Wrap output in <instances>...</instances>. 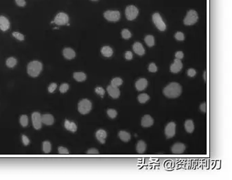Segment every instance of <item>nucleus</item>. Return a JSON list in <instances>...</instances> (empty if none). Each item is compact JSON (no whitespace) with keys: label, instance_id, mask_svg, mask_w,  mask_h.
<instances>
[{"label":"nucleus","instance_id":"obj_1","mask_svg":"<svg viewBox=\"0 0 232 180\" xmlns=\"http://www.w3.org/2000/svg\"><path fill=\"white\" fill-rule=\"evenodd\" d=\"M182 92V87L178 82H171L164 89V96L169 98H175L179 97Z\"/></svg>","mask_w":232,"mask_h":180},{"label":"nucleus","instance_id":"obj_2","mask_svg":"<svg viewBox=\"0 0 232 180\" xmlns=\"http://www.w3.org/2000/svg\"><path fill=\"white\" fill-rule=\"evenodd\" d=\"M43 65L39 61H32L30 62L27 67V72L31 77H37L41 74Z\"/></svg>","mask_w":232,"mask_h":180},{"label":"nucleus","instance_id":"obj_3","mask_svg":"<svg viewBox=\"0 0 232 180\" xmlns=\"http://www.w3.org/2000/svg\"><path fill=\"white\" fill-rule=\"evenodd\" d=\"M92 102L88 99H83L78 105V110L81 114H87L92 110Z\"/></svg>","mask_w":232,"mask_h":180},{"label":"nucleus","instance_id":"obj_4","mask_svg":"<svg viewBox=\"0 0 232 180\" xmlns=\"http://www.w3.org/2000/svg\"><path fill=\"white\" fill-rule=\"evenodd\" d=\"M199 16L197 11L195 10H190L187 12L185 17L183 20V23L186 26H192L197 22Z\"/></svg>","mask_w":232,"mask_h":180},{"label":"nucleus","instance_id":"obj_5","mask_svg":"<svg viewBox=\"0 0 232 180\" xmlns=\"http://www.w3.org/2000/svg\"><path fill=\"white\" fill-rule=\"evenodd\" d=\"M139 14V10L135 6L130 5L126 8L125 14L128 20L132 21L136 19Z\"/></svg>","mask_w":232,"mask_h":180},{"label":"nucleus","instance_id":"obj_6","mask_svg":"<svg viewBox=\"0 0 232 180\" xmlns=\"http://www.w3.org/2000/svg\"><path fill=\"white\" fill-rule=\"evenodd\" d=\"M104 17L109 22H117L120 20L121 14L118 10H107L104 13Z\"/></svg>","mask_w":232,"mask_h":180},{"label":"nucleus","instance_id":"obj_7","mask_svg":"<svg viewBox=\"0 0 232 180\" xmlns=\"http://www.w3.org/2000/svg\"><path fill=\"white\" fill-rule=\"evenodd\" d=\"M153 21L155 26L160 31H164L166 29V25L164 20H162L161 15L158 12H155L153 14Z\"/></svg>","mask_w":232,"mask_h":180},{"label":"nucleus","instance_id":"obj_8","mask_svg":"<svg viewBox=\"0 0 232 180\" xmlns=\"http://www.w3.org/2000/svg\"><path fill=\"white\" fill-rule=\"evenodd\" d=\"M53 22L58 26H63V25L67 24L69 22L68 14L65 12H59L54 17Z\"/></svg>","mask_w":232,"mask_h":180},{"label":"nucleus","instance_id":"obj_9","mask_svg":"<svg viewBox=\"0 0 232 180\" xmlns=\"http://www.w3.org/2000/svg\"><path fill=\"white\" fill-rule=\"evenodd\" d=\"M32 120L34 128L35 129H40L42 127V120L41 115L39 112H34L32 114Z\"/></svg>","mask_w":232,"mask_h":180},{"label":"nucleus","instance_id":"obj_10","mask_svg":"<svg viewBox=\"0 0 232 180\" xmlns=\"http://www.w3.org/2000/svg\"><path fill=\"white\" fill-rule=\"evenodd\" d=\"M176 133V124L174 122H170L165 128V135L167 138H172Z\"/></svg>","mask_w":232,"mask_h":180},{"label":"nucleus","instance_id":"obj_11","mask_svg":"<svg viewBox=\"0 0 232 180\" xmlns=\"http://www.w3.org/2000/svg\"><path fill=\"white\" fill-rule=\"evenodd\" d=\"M186 147L184 144L177 142L174 144L171 148V151L174 154H181L185 151Z\"/></svg>","mask_w":232,"mask_h":180},{"label":"nucleus","instance_id":"obj_12","mask_svg":"<svg viewBox=\"0 0 232 180\" xmlns=\"http://www.w3.org/2000/svg\"><path fill=\"white\" fill-rule=\"evenodd\" d=\"M107 92L109 96L114 99L118 98L120 96V91L118 87L111 85L107 87Z\"/></svg>","mask_w":232,"mask_h":180},{"label":"nucleus","instance_id":"obj_13","mask_svg":"<svg viewBox=\"0 0 232 180\" xmlns=\"http://www.w3.org/2000/svg\"><path fill=\"white\" fill-rule=\"evenodd\" d=\"M182 68L183 63L181 62V61L179 60V59H175L174 63L170 65V72H172L174 74H177L179 72Z\"/></svg>","mask_w":232,"mask_h":180},{"label":"nucleus","instance_id":"obj_14","mask_svg":"<svg viewBox=\"0 0 232 180\" xmlns=\"http://www.w3.org/2000/svg\"><path fill=\"white\" fill-rule=\"evenodd\" d=\"M154 124V119L150 115H145L142 118L141 124L143 127H151Z\"/></svg>","mask_w":232,"mask_h":180},{"label":"nucleus","instance_id":"obj_15","mask_svg":"<svg viewBox=\"0 0 232 180\" xmlns=\"http://www.w3.org/2000/svg\"><path fill=\"white\" fill-rule=\"evenodd\" d=\"M148 86V80L146 78H140L135 82V87L138 91H143Z\"/></svg>","mask_w":232,"mask_h":180},{"label":"nucleus","instance_id":"obj_16","mask_svg":"<svg viewBox=\"0 0 232 180\" xmlns=\"http://www.w3.org/2000/svg\"><path fill=\"white\" fill-rule=\"evenodd\" d=\"M10 27V22L8 19L3 15L0 16V29L2 31H6Z\"/></svg>","mask_w":232,"mask_h":180},{"label":"nucleus","instance_id":"obj_17","mask_svg":"<svg viewBox=\"0 0 232 180\" xmlns=\"http://www.w3.org/2000/svg\"><path fill=\"white\" fill-rule=\"evenodd\" d=\"M96 137L97 140H98L101 144H104L107 137V133L106 131L103 130V129H99L96 133Z\"/></svg>","mask_w":232,"mask_h":180},{"label":"nucleus","instance_id":"obj_18","mask_svg":"<svg viewBox=\"0 0 232 180\" xmlns=\"http://www.w3.org/2000/svg\"><path fill=\"white\" fill-rule=\"evenodd\" d=\"M133 50L138 55L143 56L145 54V49L143 47L142 44L140 42H135L133 46Z\"/></svg>","mask_w":232,"mask_h":180},{"label":"nucleus","instance_id":"obj_19","mask_svg":"<svg viewBox=\"0 0 232 180\" xmlns=\"http://www.w3.org/2000/svg\"><path fill=\"white\" fill-rule=\"evenodd\" d=\"M63 54L65 59L68 60H71L74 59L76 56V52L72 48H65L63 51Z\"/></svg>","mask_w":232,"mask_h":180},{"label":"nucleus","instance_id":"obj_20","mask_svg":"<svg viewBox=\"0 0 232 180\" xmlns=\"http://www.w3.org/2000/svg\"><path fill=\"white\" fill-rule=\"evenodd\" d=\"M42 123H44L46 125H52L54 122V118L51 114H44L41 116Z\"/></svg>","mask_w":232,"mask_h":180},{"label":"nucleus","instance_id":"obj_21","mask_svg":"<svg viewBox=\"0 0 232 180\" xmlns=\"http://www.w3.org/2000/svg\"><path fill=\"white\" fill-rule=\"evenodd\" d=\"M118 136H119L120 139L124 142H127L131 138V135L130 133L125 131H120L118 133Z\"/></svg>","mask_w":232,"mask_h":180},{"label":"nucleus","instance_id":"obj_22","mask_svg":"<svg viewBox=\"0 0 232 180\" xmlns=\"http://www.w3.org/2000/svg\"><path fill=\"white\" fill-rule=\"evenodd\" d=\"M65 127L67 130H68L71 132L74 133L77 131V125L76 123L73 122H70L69 120H66L65 122Z\"/></svg>","mask_w":232,"mask_h":180},{"label":"nucleus","instance_id":"obj_23","mask_svg":"<svg viewBox=\"0 0 232 180\" xmlns=\"http://www.w3.org/2000/svg\"><path fill=\"white\" fill-rule=\"evenodd\" d=\"M185 129L187 133H192L195 130V124L192 120H187L185 122Z\"/></svg>","mask_w":232,"mask_h":180},{"label":"nucleus","instance_id":"obj_24","mask_svg":"<svg viewBox=\"0 0 232 180\" xmlns=\"http://www.w3.org/2000/svg\"><path fill=\"white\" fill-rule=\"evenodd\" d=\"M136 150L138 153H144L146 150V144L145 142L143 140L138 141L136 146Z\"/></svg>","mask_w":232,"mask_h":180},{"label":"nucleus","instance_id":"obj_25","mask_svg":"<svg viewBox=\"0 0 232 180\" xmlns=\"http://www.w3.org/2000/svg\"><path fill=\"white\" fill-rule=\"evenodd\" d=\"M101 53L105 57H111L113 54V49L110 46H104L101 49Z\"/></svg>","mask_w":232,"mask_h":180},{"label":"nucleus","instance_id":"obj_26","mask_svg":"<svg viewBox=\"0 0 232 180\" xmlns=\"http://www.w3.org/2000/svg\"><path fill=\"white\" fill-rule=\"evenodd\" d=\"M73 78L78 82H83L84 80H86L87 78V76L84 72H77L73 73Z\"/></svg>","mask_w":232,"mask_h":180},{"label":"nucleus","instance_id":"obj_27","mask_svg":"<svg viewBox=\"0 0 232 180\" xmlns=\"http://www.w3.org/2000/svg\"><path fill=\"white\" fill-rule=\"evenodd\" d=\"M144 41L148 47H153L155 45V38L153 35H147L144 38Z\"/></svg>","mask_w":232,"mask_h":180},{"label":"nucleus","instance_id":"obj_28","mask_svg":"<svg viewBox=\"0 0 232 180\" xmlns=\"http://www.w3.org/2000/svg\"><path fill=\"white\" fill-rule=\"evenodd\" d=\"M17 59L14 58V57H9V58L6 60V65H7L8 67H10V68L14 67L17 65Z\"/></svg>","mask_w":232,"mask_h":180},{"label":"nucleus","instance_id":"obj_29","mask_svg":"<svg viewBox=\"0 0 232 180\" xmlns=\"http://www.w3.org/2000/svg\"><path fill=\"white\" fill-rule=\"evenodd\" d=\"M52 149L51 143L49 141H45L43 142V151L45 153H50Z\"/></svg>","mask_w":232,"mask_h":180},{"label":"nucleus","instance_id":"obj_30","mask_svg":"<svg viewBox=\"0 0 232 180\" xmlns=\"http://www.w3.org/2000/svg\"><path fill=\"white\" fill-rule=\"evenodd\" d=\"M138 99L141 104H144L149 100L150 96L147 94H141L138 96Z\"/></svg>","mask_w":232,"mask_h":180},{"label":"nucleus","instance_id":"obj_31","mask_svg":"<svg viewBox=\"0 0 232 180\" xmlns=\"http://www.w3.org/2000/svg\"><path fill=\"white\" fill-rule=\"evenodd\" d=\"M122 83H123V80H122L121 78H119V77H115L114 78H113L111 82V85L117 87H118L120 85H122Z\"/></svg>","mask_w":232,"mask_h":180},{"label":"nucleus","instance_id":"obj_32","mask_svg":"<svg viewBox=\"0 0 232 180\" xmlns=\"http://www.w3.org/2000/svg\"><path fill=\"white\" fill-rule=\"evenodd\" d=\"M19 122H20L21 125H22V127H26L28 126V116H27L26 115H22L20 117Z\"/></svg>","mask_w":232,"mask_h":180},{"label":"nucleus","instance_id":"obj_33","mask_svg":"<svg viewBox=\"0 0 232 180\" xmlns=\"http://www.w3.org/2000/svg\"><path fill=\"white\" fill-rule=\"evenodd\" d=\"M132 34L128 29H123L122 31V37L124 39H129L131 37Z\"/></svg>","mask_w":232,"mask_h":180},{"label":"nucleus","instance_id":"obj_34","mask_svg":"<svg viewBox=\"0 0 232 180\" xmlns=\"http://www.w3.org/2000/svg\"><path fill=\"white\" fill-rule=\"evenodd\" d=\"M107 115H108L109 117L110 118H112V119H113V118H115L117 116V111H116V110H115V109H109L108 110H107Z\"/></svg>","mask_w":232,"mask_h":180},{"label":"nucleus","instance_id":"obj_35","mask_svg":"<svg viewBox=\"0 0 232 180\" xmlns=\"http://www.w3.org/2000/svg\"><path fill=\"white\" fill-rule=\"evenodd\" d=\"M12 36L17 39L19 41H24L25 39V37L24 35H22V33H19V32H13L12 33Z\"/></svg>","mask_w":232,"mask_h":180},{"label":"nucleus","instance_id":"obj_36","mask_svg":"<svg viewBox=\"0 0 232 180\" xmlns=\"http://www.w3.org/2000/svg\"><path fill=\"white\" fill-rule=\"evenodd\" d=\"M69 86L68 84L63 83L60 86L59 91H60V92L62 93V94H64V93L67 92V90H69Z\"/></svg>","mask_w":232,"mask_h":180},{"label":"nucleus","instance_id":"obj_37","mask_svg":"<svg viewBox=\"0 0 232 180\" xmlns=\"http://www.w3.org/2000/svg\"><path fill=\"white\" fill-rule=\"evenodd\" d=\"M174 37L175 39L178 40V41H183V40L185 39L184 34L181 33V32H177V33L175 34Z\"/></svg>","mask_w":232,"mask_h":180},{"label":"nucleus","instance_id":"obj_38","mask_svg":"<svg viewBox=\"0 0 232 180\" xmlns=\"http://www.w3.org/2000/svg\"><path fill=\"white\" fill-rule=\"evenodd\" d=\"M95 92H96V93L97 94L100 95V96L102 97V98L103 96H104V94H105L104 90L102 87H97L95 89Z\"/></svg>","mask_w":232,"mask_h":180},{"label":"nucleus","instance_id":"obj_39","mask_svg":"<svg viewBox=\"0 0 232 180\" xmlns=\"http://www.w3.org/2000/svg\"><path fill=\"white\" fill-rule=\"evenodd\" d=\"M148 70H149V72H153V73L157 72V65H156L155 63H151V64L149 65Z\"/></svg>","mask_w":232,"mask_h":180},{"label":"nucleus","instance_id":"obj_40","mask_svg":"<svg viewBox=\"0 0 232 180\" xmlns=\"http://www.w3.org/2000/svg\"><path fill=\"white\" fill-rule=\"evenodd\" d=\"M58 153L61 155H67L69 153V152L68 150H67V148L63 147H59L58 149Z\"/></svg>","mask_w":232,"mask_h":180},{"label":"nucleus","instance_id":"obj_41","mask_svg":"<svg viewBox=\"0 0 232 180\" xmlns=\"http://www.w3.org/2000/svg\"><path fill=\"white\" fill-rule=\"evenodd\" d=\"M56 88H57V85L55 82H52L48 87V92L50 93H53L56 90Z\"/></svg>","mask_w":232,"mask_h":180},{"label":"nucleus","instance_id":"obj_42","mask_svg":"<svg viewBox=\"0 0 232 180\" xmlns=\"http://www.w3.org/2000/svg\"><path fill=\"white\" fill-rule=\"evenodd\" d=\"M187 76L189 77H195L196 74H197V71L195 70V69L193 68H189L187 72Z\"/></svg>","mask_w":232,"mask_h":180},{"label":"nucleus","instance_id":"obj_43","mask_svg":"<svg viewBox=\"0 0 232 180\" xmlns=\"http://www.w3.org/2000/svg\"><path fill=\"white\" fill-rule=\"evenodd\" d=\"M15 2L17 5L20 7H24L26 4V0H15Z\"/></svg>","mask_w":232,"mask_h":180},{"label":"nucleus","instance_id":"obj_44","mask_svg":"<svg viewBox=\"0 0 232 180\" xmlns=\"http://www.w3.org/2000/svg\"><path fill=\"white\" fill-rule=\"evenodd\" d=\"M22 142H23V144H24V145H25V146L28 145L30 144L29 138L26 136V135H22Z\"/></svg>","mask_w":232,"mask_h":180},{"label":"nucleus","instance_id":"obj_45","mask_svg":"<svg viewBox=\"0 0 232 180\" xmlns=\"http://www.w3.org/2000/svg\"><path fill=\"white\" fill-rule=\"evenodd\" d=\"M183 56H184V54H183V52L178 51L175 53V58L177 59L181 60V59H182L183 58Z\"/></svg>","mask_w":232,"mask_h":180},{"label":"nucleus","instance_id":"obj_46","mask_svg":"<svg viewBox=\"0 0 232 180\" xmlns=\"http://www.w3.org/2000/svg\"><path fill=\"white\" fill-rule=\"evenodd\" d=\"M133 53L130 52V51H127L125 53V59L126 60L128 61H130L131 60L133 59Z\"/></svg>","mask_w":232,"mask_h":180},{"label":"nucleus","instance_id":"obj_47","mask_svg":"<svg viewBox=\"0 0 232 180\" xmlns=\"http://www.w3.org/2000/svg\"><path fill=\"white\" fill-rule=\"evenodd\" d=\"M87 153L89 155H98L99 154V151L96 149H90L88 150Z\"/></svg>","mask_w":232,"mask_h":180},{"label":"nucleus","instance_id":"obj_48","mask_svg":"<svg viewBox=\"0 0 232 180\" xmlns=\"http://www.w3.org/2000/svg\"><path fill=\"white\" fill-rule=\"evenodd\" d=\"M199 108H200V110H201L202 112H204V113H205V112H206V110H207L206 103H203L201 104V105H200Z\"/></svg>","mask_w":232,"mask_h":180},{"label":"nucleus","instance_id":"obj_49","mask_svg":"<svg viewBox=\"0 0 232 180\" xmlns=\"http://www.w3.org/2000/svg\"><path fill=\"white\" fill-rule=\"evenodd\" d=\"M204 78L205 80H206V72L204 73Z\"/></svg>","mask_w":232,"mask_h":180},{"label":"nucleus","instance_id":"obj_50","mask_svg":"<svg viewBox=\"0 0 232 180\" xmlns=\"http://www.w3.org/2000/svg\"><path fill=\"white\" fill-rule=\"evenodd\" d=\"M91 1H98V0H91Z\"/></svg>","mask_w":232,"mask_h":180}]
</instances>
